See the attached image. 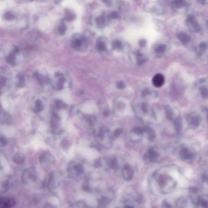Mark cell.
I'll list each match as a JSON object with an SVG mask.
<instances>
[{"label":"cell","instance_id":"obj_1","mask_svg":"<svg viewBox=\"0 0 208 208\" xmlns=\"http://www.w3.org/2000/svg\"><path fill=\"white\" fill-rule=\"evenodd\" d=\"M37 179V174L35 169L33 167L25 169L22 175V181L25 184H29Z\"/></svg>","mask_w":208,"mask_h":208},{"label":"cell","instance_id":"obj_2","mask_svg":"<svg viewBox=\"0 0 208 208\" xmlns=\"http://www.w3.org/2000/svg\"><path fill=\"white\" fill-rule=\"evenodd\" d=\"M186 119L189 126L191 129H195L199 126L200 118L199 116L195 113L188 114L187 115Z\"/></svg>","mask_w":208,"mask_h":208},{"label":"cell","instance_id":"obj_3","mask_svg":"<svg viewBox=\"0 0 208 208\" xmlns=\"http://www.w3.org/2000/svg\"><path fill=\"white\" fill-rule=\"evenodd\" d=\"M187 23L189 29L191 32H198L200 30V25L193 15H190L188 16Z\"/></svg>","mask_w":208,"mask_h":208},{"label":"cell","instance_id":"obj_4","mask_svg":"<svg viewBox=\"0 0 208 208\" xmlns=\"http://www.w3.org/2000/svg\"><path fill=\"white\" fill-rule=\"evenodd\" d=\"M16 205V201L14 198L0 196V208L12 207Z\"/></svg>","mask_w":208,"mask_h":208},{"label":"cell","instance_id":"obj_5","mask_svg":"<svg viewBox=\"0 0 208 208\" xmlns=\"http://www.w3.org/2000/svg\"><path fill=\"white\" fill-rule=\"evenodd\" d=\"M122 175L125 180L129 181L133 179L134 171L129 164L126 163L124 166L122 170Z\"/></svg>","mask_w":208,"mask_h":208},{"label":"cell","instance_id":"obj_6","mask_svg":"<svg viewBox=\"0 0 208 208\" xmlns=\"http://www.w3.org/2000/svg\"><path fill=\"white\" fill-rule=\"evenodd\" d=\"M12 184V177L7 176L0 182V191L2 192H7L10 189Z\"/></svg>","mask_w":208,"mask_h":208},{"label":"cell","instance_id":"obj_7","mask_svg":"<svg viewBox=\"0 0 208 208\" xmlns=\"http://www.w3.org/2000/svg\"><path fill=\"white\" fill-rule=\"evenodd\" d=\"M159 156V154L157 151L153 148H150L148 150V153L145 155V157L150 162L155 163L157 161Z\"/></svg>","mask_w":208,"mask_h":208},{"label":"cell","instance_id":"obj_8","mask_svg":"<svg viewBox=\"0 0 208 208\" xmlns=\"http://www.w3.org/2000/svg\"><path fill=\"white\" fill-rule=\"evenodd\" d=\"M179 155L183 160H190L193 158L194 153L187 148H183L179 152Z\"/></svg>","mask_w":208,"mask_h":208},{"label":"cell","instance_id":"obj_9","mask_svg":"<svg viewBox=\"0 0 208 208\" xmlns=\"http://www.w3.org/2000/svg\"><path fill=\"white\" fill-rule=\"evenodd\" d=\"M165 81V78L163 75L157 74L153 77L152 82L155 87L159 88L163 86Z\"/></svg>","mask_w":208,"mask_h":208},{"label":"cell","instance_id":"obj_10","mask_svg":"<svg viewBox=\"0 0 208 208\" xmlns=\"http://www.w3.org/2000/svg\"><path fill=\"white\" fill-rule=\"evenodd\" d=\"M177 37L184 45H186L190 41L191 37L184 32H180L177 35Z\"/></svg>","mask_w":208,"mask_h":208},{"label":"cell","instance_id":"obj_11","mask_svg":"<svg viewBox=\"0 0 208 208\" xmlns=\"http://www.w3.org/2000/svg\"><path fill=\"white\" fill-rule=\"evenodd\" d=\"M25 157L23 153H16L13 157V161L15 163L19 165L23 164L25 161Z\"/></svg>","mask_w":208,"mask_h":208},{"label":"cell","instance_id":"obj_12","mask_svg":"<svg viewBox=\"0 0 208 208\" xmlns=\"http://www.w3.org/2000/svg\"><path fill=\"white\" fill-rule=\"evenodd\" d=\"M145 133H147L148 134V139L149 141H153L156 137L155 131L152 128L149 126H144Z\"/></svg>","mask_w":208,"mask_h":208},{"label":"cell","instance_id":"obj_13","mask_svg":"<svg viewBox=\"0 0 208 208\" xmlns=\"http://www.w3.org/2000/svg\"><path fill=\"white\" fill-rule=\"evenodd\" d=\"M174 128L176 132L178 133L181 131L182 128V121L180 117H178L173 121Z\"/></svg>","mask_w":208,"mask_h":208},{"label":"cell","instance_id":"obj_14","mask_svg":"<svg viewBox=\"0 0 208 208\" xmlns=\"http://www.w3.org/2000/svg\"><path fill=\"white\" fill-rule=\"evenodd\" d=\"M165 113L166 118L169 121L173 120V111L171 106L169 105H166L165 106Z\"/></svg>","mask_w":208,"mask_h":208},{"label":"cell","instance_id":"obj_15","mask_svg":"<svg viewBox=\"0 0 208 208\" xmlns=\"http://www.w3.org/2000/svg\"><path fill=\"white\" fill-rule=\"evenodd\" d=\"M109 165L112 169H117L118 168V161L116 157H113L111 159L109 162Z\"/></svg>","mask_w":208,"mask_h":208},{"label":"cell","instance_id":"obj_16","mask_svg":"<svg viewBox=\"0 0 208 208\" xmlns=\"http://www.w3.org/2000/svg\"><path fill=\"white\" fill-rule=\"evenodd\" d=\"M8 143V140L4 135L0 134V146L5 147Z\"/></svg>","mask_w":208,"mask_h":208},{"label":"cell","instance_id":"obj_17","mask_svg":"<svg viewBox=\"0 0 208 208\" xmlns=\"http://www.w3.org/2000/svg\"><path fill=\"white\" fill-rule=\"evenodd\" d=\"M137 63L139 65L143 64L146 61V58L144 57L143 55L140 53H138L137 54Z\"/></svg>","mask_w":208,"mask_h":208},{"label":"cell","instance_id":"obj_18","mask_svg":"<svg viewBox=\"0 0 208 208\" xmlns=\"http://www.w3.org/2000/svg\"><path fill=\"white\" fill-rule=\"evenodd\" d=\"M132 132L135 134L138 135H142L143 134L145 133L144 128V127H136L133 129Z\"/></svg>","mask_w":208,"mask_h":208},{"label":"cell","instance_id":"obj_19","mask_svg":"<svg viewBox=\"0 0 208 208\" xmlns=\"http://www.w3.org/2000/svg\"><path fill=\"white\" fill-rule=\"evenodd\" d=\"M166 46L165 44H161L156 48L155 49V53L159 54L164 53L166 50Z\"/></svg>","mask_w":208,"mask_h":208},{"label":"cell","instance_id":"obj_20","mask_svg":"<svg viewBox=\"0 0 208 208\" xmlns=\"http://www.w3.org/2000/svg\"><path fill=\"white\" fill-rule=\"evenodd\" d=\"M197 205L201 206L203 208H207L208 202L207 200L203 199L202 198H199L196 202Z\"/></svg>","mask_w":208,"mask_h":208},{"label":"cell","instance_id":"obj_21","mask_svg":"<svg viewBox=\"0 0 208 208\" xmlns=\"http://www.w3.org/2000/svg\"><path fill=\"white\" fill-rule=\"evenodd\" d=\"M66 20L69 22H71L74 21L76 19V16L73 13L68 12L66 14Z\"/></svg>","mask_w":208,"mask_h":208},{"label":"cell","instance_id":"obj_22","mask_svg":"<svg viewBox=\"0 0 208 208\" xmlns=\"http://www.w3.org/2000/svg\"><path fill=\"white\" fill-rule=\"evenodd\" d=\"M56 105L57 108L58 109H61V108H66L67 107V105L62 102L61 100H57L56 101Z\"/></svg>","mask_w":208,"mask_h":208},{"label":"cell","instance_id":"obj_23","mask_svg":"<svg viewBox=\"0 0 208 208\" xmlns=\"http://www.w3.org/2000/svg\"><path fill=\"white\" fill-rule=\"evenodd\" d=\"M200 93L204 98H207L208 96V90L205 86H202L200 88Z\"/></svg>","mask_w":208,"mask_h":208},{"label":"cell","instance_id":"obj_24","mask_svg":"<svg viewBox=\"0 0 208 208\" xmlns=\"http://www.w3.org/2000/svg\"><path fill=\"white\" fill-rule=\"evenodd\" d=\"M43 106L42 103L40 100H37L36 102V105L35 108V112H39L43 109Z\"/></svg>","mask_w":208,"mask_h":208},{"label":"cell","instance_id":"obj_25","mask_svg":"<svg viewBox=\"0 0 208 208\" xmlns=\"http://www.w3.org/2000/svg\"><path fill=\"white\" fill-rule=\"evenodd\" d=\"M4 18L7 21H12L15 19V16L11 12H7L4 15Z\"/></svg>","mask_w":208,"mask_h":208},{"label":"cell","instance_id":"obj_26","mask_svg":"<svg viewBox=\"0 0 208 208\" xmlns=\"http://www.w3.org/2000/svg\"><path fill=\"white\" fill-rule=\"evenodd\" d=\"M105 22V18L103 15L99 16L96 19V23L97 25H101L104 24Z\"/></svg>","mask_w":208,"mask_h":208},{"label":"cell","instance_id":"obj_27","mask_svg":"<svg viewBox=\"0 0 208 208\" xmlns=\"http://www.w3.org/2000/svg\"><path fill=\"white\" fill-rule=\"evenodd\" d=\"M173 4L175 8H180L185 5V2L184 0H175Z\"/></svg>","mask_w":208,"mask_h":208},{"label":"cell","instance_id":"obj_28","mask_svg":"<svg viewBox=\"0 0 208 208\" xmlns=\"http://www.w3.org/2000/svg\"><path fill=\"white\" fill-rule=\"evenodd\" d=\"M82 39H75L73 43H72V46L74 48H77L79 47L82 46Z\"/></svg>","mask_w":208,"mask_h":208},{"label":"cell","instance_id":"obj_29","mask_svg":"<svg viewBox=\"0 0 208 208\" xmlns=\"http://www.w3.org/2000/svg\"><path fill=\"white\" fill-rule=\"evenodd\" d=\"M74 169L77 172L80 173V174L83 173L84 172V167L81 164H77V165H75Z\"/></svg>","mask_w":208,"mask_h":208},{"label":"cell","instance_id":"obj_30","mask_svg":"<svg viewBox=\"0 0 208 208\" xmlns=\"http://www.w3.org/2000/svg\"><path fill=\"white\" fill-rule=\"evenodd\" d=\"M97 49L100 51H104L106 49V45L103 42L99 41L96 45Z\"/></svg>","mask_w":208,"mask_h":208},{"label":"cell","instance_id":"obj_31","mask_svg":"<svg viewBox=\"0 0 208 208\" xmlns=\"http://www.w3.org/2000/svg\"><path fill=\"white\" fill-rule=\"evenodd\" d=\"M113 47L114 48L120 49L122 48V42L119 40H116L113 44Z\"/></svg>","mask_w":208,"mask_h":208},{"label":"cell","instance_id":"obj_32","mask_svg":"<svg viewBox=\"0 0 208 208\" xmlns=\"http://www.w3.org/2000/svg\"><path fill=\"white\" fill-rule=\"evenodd\" d=\"M66 30V27L64 24H62L59 27L58 32L61 35H63L64 34Z\"/></svg>","mask_w":208,"mask_h":208},{"label":"cell","instance_id":"obj_33","mask_svg":"<svg viewBox=\"0 0 208 208\" xmlns=\"http://www.w3.org/2000/svg\"><path fill=\"white\" fill-rule=\"evenodd\" d=\"M207 45L206 42L203 41L200 44L199 47L200 50V53L202 54L203 52L205 51L207 48Z\"/></svg>","mask_w":208,"mask_h":208},{"label":"cell","instance_id":"obj_34","mask_svg":"<svg viewBox=\"0 0 208 208\" xmlns=\"http://www.w3.org/2000/svg\"><path fill=\"white\" fill-rule=\"evenodd\" d=\"M123 132V130L122 128H117L115 130L114 133H113V135L115 138H117Z\"/></svg>","mask_w":208,"mask_h":208},{"label":"cell","instance_id":"obj_35","mask_svg":"<svg viewBox=\"0 0 208 208\" xmlns=\"http://www.w3.org/2000/svg\"><path fill=\"white\" fill-rule=\"evenodd\" d=\"M94 166L96 168H98V167H101L102 166L100 158H98L95 160L94 162Z\"/></svg>","mask_w":208,"mask_h":208},{"label":"cell","instance_id":"obj_36","mask_svg":"<svg viewBox=\"0 0 208 208\" xmlns=\"http://www.w3.org/2000/svg\"><path fill=\"white\" fill-rule=\"evenodd\" d=\"M189 191L190 193L191 194H196L198 192L199 189L198 188L196 187H193L190 188Z\"/></svg>","mask_w":208,"mask_h":208},{"label":"cell","instance_id":"obj_37","mask_svg":"<svg viewBox=\"0 0 208 208\" xmlns=\"http://www.w3.org/2000/svg\"><path fill=\"white\" fill-rule=\"evenodd\" d=\"M110 17L113 19H117L120 18V15L116 12H113L110 14Z\"/></svg>","mask_w":208,"mask_h":208},{"label":"cell","instance_id":"obj_38","mask_svg":"<svg viewBox=\"0 0 208 208\" xmlns=\"http://www.w3.org/2000/svg\"><path fill=\"white\" fill-rule=\"evenodd\" d=\"M46 157L45 154H42L40 155L39 158V161L40 163H43L46 160Z\"/></svg>","mask_w":208,"mask_h":208},{"label":"cell","instance_id":"obj_39","mask_svg":"<svg viewBox=\"0 0 208 208\" xmlns=\"http://www.w3.org/2000/svg\"><path fill=\"white\" fill-rule=\"evenodd\" d=\"M117 87L118 89H120V90H123L125 88V85L123 82L121 81L117 83Z\"/></svg>","mask_w":208,"mask_h":208},{"label":"cell","instance_id":"obj_40","mask_svg":"<svg viewBox=\"0 0 208 208\" xmlns=\"http://www.w3.org/2000/svg\"><path fill=\"white\" fill-rule=\"evenodd\" d=\"M98 137L100 138V140H103L104 137V132L102 129H100L99 131V134L98 135Z\"/></svg>","mask_w":208,"mask_h":208},{"label":"cell","instance_id":"obj_41","mask_svg":"<svg viewBox=\"0 0 208 208\" xmlns=\"http://www.w3.org/2000/svg\"><path fill=\"white\" fill-rule=\"evenodd\" d=\"M146 44V41L144 39H142L139 41V45L142 48L144 47Z\"/></svg>","mask_w":208,"mask_h":208},{"label":"cell","instance_id":"obj_42","mask_svg":"<svg viewBox=\"0 0 208 208\" xmlns=\"http://www.w3.org/2000/svg\"><path fill=\"white\" fill-rule=\"evenodd\" d=\"M162 207L163 208H171V206L167 201L166 200L162 202Z\"/></svg>","mask_w":208,"mask_h":208},{"label":"cell","instance_id":"obj_43","mask_svg":"<svg viewBox=\"0 0 208 208\" xmlns=\"http://www.w3.org/2000/svg\"><path fill=\"white\" fill-rule=\"evenodd\" d=\"M83 189L85 191L87 192H90L91 191V189L87 185H83Z\"/></svg>","mask_w":208,"mask_h":208},{"label":"cell","instance_id":"obj_44","mask_svg":"<svg viewBox=\"0 0 208 208\" xmlns=\"http://www.w3.org/2000/svg\"><path fill=\"white\" fill-rule=\"evenodd\" d=\"M142 109L143 111H144V113L147 112V108L146 104V103H143L142 104Z\"/></svg>","mask_w":208,"mask_h":208},{"label":"cell","instance_id":"obj_45","mask_svg":"<svg viewBox=\"0 0 208 208\" xmlns=\"http://www.w3.org/2000/svg\"><path fill=\"white\" fill-rule=\"evenodd\" d=\"M202 180L203 181L206 182L207 181V175L206 173H205L203 174L202 176Z\"/></svg>","mask_w":208,"mask_h":208},{"label":"cell","instance_id":"obj_46","mask_svg":"<svg viewBox=\"0 0 208 208\" xmlns=\"http://www.w3.org/2000/svg\"><path fill=\"white\" fill-rule=\"evenodd\" d=\"M109 115V111L108 109H106L104 111V115L105 117H108Z\"/></svg>","mask_w":208,"mask_h":208},{"label":"cell","instance_id":"obj_47","mask_svg":"<svg viewBox=\"0 0 208 208\" xmlns=\"http://www.w3.org/2000/svg\"><path fill=\"white\" fill-rule=\"evenodd\" d=\"M54 116L56 118H59V116L57 113H54L53 114Z\"/></svg>","mask_w":208,"mask_h":208},{"label":"cell","instance_id":"obj_48","mask_svg":"<svg viewBox=\"0 0 208 208\" xmlns=\"http://www.w3.org/2000/svg\"><path fill=\"white\" fill-rule=\"evenodd\" d=\"M1 169V164H0V169Z\"/></svg>","mask_w":208,"mask_h":208},{"label":"cell","instance_id":"obj_49","mask_svg":"<svg viewBox=\"0 0 208 208\" xmlns=\"http://www.w3.org/2000/svg\"><path fill=\"white\" fill-rule=\"evenodd\" d=\"M103 1H108V0H102Z\"/></svg>","mask_w":208,"mask_h":208}]
</instances>
